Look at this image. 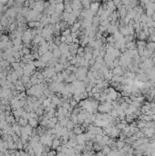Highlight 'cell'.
Instances as JSON below:
<instances>
[{
	"label": "cell",
	"instance_id": "cell-5",
	"mask_svg": "<svg viewBox=\"0 0 155 156\" xmlns=\"http://www.w3.org/2000/svg\"><path fill=\"white\" fill-rule=\"evenodd\" d=\"M57 156H66V154H65L64 152H58Z\"/></svg>",
	"mask_w": 155,
	"mask_h": 156
},
{
	"label": "cell",
	"instance_id": "cell-2",
	"mask_svg": "<svg viewBox=\"0 0 155 156\" xmlns=\"http://www.w3.org/2000/svg\"><path fill=\"white\" fill-rule=\"evenodd\" d=\"M60 144H61V142H60L58 139H53V140H52V148L53 149H56L57 150L58 147H60Z\"/></svg>",
	"mask_w": 155,
	"mask_h": 156
},
{
	"label": "cell",
	"instance_id": "cell-4",
	"mask_svg": "<svg viewBox=\"0 0 155 156\" xmlns=\"http://www.w3.org/2000/svg\"><path fill=\"white\" fill-rule=\"evenodd\" d=\"M110 152H111V149L108 146H107V145H105V146H104L103 148H102V150H101V152H102V154H104V156L108 155V154H110Z\"/></svg>",
	"mask_w": 155,
	"mask_h": 156
},
{
	"label": "cell",
	"instance_id": "cell-3",
	"mask_svg": "<svg viewBox=\"0 0 155 156\" xmlns=\"http://www.w3.org/2000/svg\"><path fill=\"white\" fill-rule=\"evenodd\" d=\"M125 145H126V143H125L124 140H119L116 142V148L118 149V150H122V149H123Z\"/></svg>",
	"mask_w": 155,
	"mask_h": 156
},
{
	"label": "cell",
	"instance_id": "cell-1",
	"mask_svg": "<svg viewBox=\"0 0 155 156\" xmlns=\"http://www.w3.org/2000/svg\"><path fill=\"white\" fill-rule=\"evenodd\" d=\"M142 130V132L144 133V135L147 137V138L150 139L153 135H155V129L154 128H144Z\"/></svg>",
	"mask_w": 155,
	"mask_h": 156
},
{
	"label": "cell",
	"instance_id": "cell-6",
	"mask_svg": "<svg viewBox=\"0 0 155 156\" xmlns=\"http://www.w3.org/2000/svg\"><path fill=\"white\" fill-rule=\"evenodd\" d=\"M153 100H154V102H155V96H154V98H153Z\"/></svg>",
	"mask_w": 155,
	"mask_h": 156
}]
</instances>
